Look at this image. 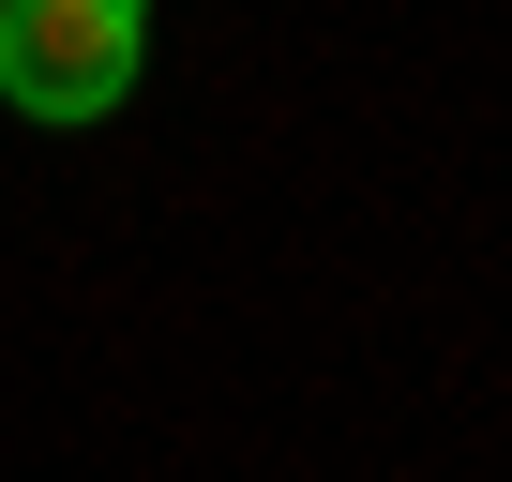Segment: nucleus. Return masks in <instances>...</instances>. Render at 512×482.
<instances>
[{
    "label": "nucleus",
    "instance_id": "f257e3e1",
    "mask_svg": "<svg viewBox=\"0 0 512 482\" xmlns=\"http://www.w3.org/2000/svg\"><path fill=\"white\" fill-rule=\"evenodd\" d=\"M151 61V16L136 0H0V91L16 121H106Z\"/></svg>",
    "mask_w": 512,
    "mask_h": 482
}]
</instances>
